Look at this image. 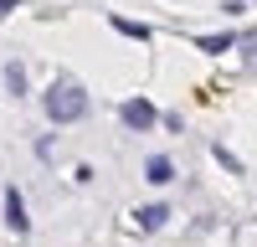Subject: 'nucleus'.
<instances>
[{
  "mask_svg": "<svg viewBox=\"0 0 257 247\" xmlns=\"http://www.w3.org/2000/svg\"><path fill=\"white\" fill-rule=\"evenodd\" d=\"M82 113H88V93L77 88V82H52V93H47V118L52 124H77Z\"/></svg>",
  "mask_w": 257,
  "mask_h": 247,
  "instance_id": "1",
  "label": "nucleus"
},
{
  "mask_svg": "<svg viewBox=\"0 0 257 247\" xmlns=\"http://www.w3.org/2000/svg\"><path fill=\"white\" fill-rule=\"evenodd\" d=\"M118 118L128 124V129H139V134H144V129H155V124H160V113H155V103H144V98H128L123 108H118Z\"/></svg>",
  "mask_w": 257,
  "mask_h": 247,
  "instance_id": "2",
  "label": "nucleus"
},
{
  "mask_svg": "<svg viewBox=\"0 0 257 247\" xmlns=\"http://www.w3.org/2000/svg\"><path fill=\"white\" fill-rule=\"evenodd\" d=\"M6 221H11V232H26V226H31V216H26V201H21V191H16V185L6 191Z\"/></svg>",
  "mask_w": 257,
  "mask_h": 247,
  "instance_id": "3",
  "label": "nucleus"
},
{
  "mask_svg": "<svg viewBox=\"0 0 257 247\" xmlns=\"http://www.w3.org/2000/svg\"><path fill=\"white\" fill-rule=\"evenodd\" d=\"M144 180H149V185H170V180H175V165H170L165 155H155V160L144 165Z\"/></svg>",
  "mask_w": 257,
  "mask_h": 247,
  "instance_id": "4",
  "label": "nucleus"
},
{
  "mask_svg": "<svg viewBox=\"0 0 257 247\" xmlns=\"http://www.w3.org/2000/svg\"><path fill=\"white\" fill-rule=\"evenodd\" d=\"M134 216H139V226H144V232H160V226L170 221V206H139Z\"/></svg>",
  "mask_w": 257,
  "mask_h": 247,
  "instance_id": "5",
  "label": "nucleus"
},
{
  "mask_svg": "<svg viewBox=\"0 0 257 247\" xmlns=\"http://www.w3.org/2000/svg\"><path fill=\"white\" fill-rule=\"evenodd\" d=\"M113 31H123L128 41H155V31H149V26H139V21H123V16H113Z\"/></svg>",
  "mask_w": 257,
  "mask_h": 247,
  "instance_id": "6",
  "label": "nucleus"
},
{
  "mask_svg": "<svg viewBox=\"0 0 257 247\" xmlns=\"http://www.w3.org/2000/svg\"><path fill=\"white\" fill-rule=\"evenodd\" d=\"M6 88H11L16 98H26V67H21V62H11V67H6Z\"/></svg>",
  "mask_w": 257,
  "mask_h": 247,
  "instance_id": "7",
  "label": "nucleus"
},
{
  "mask_svg": "<svg viewBox=\"0 0 257 247\" xmlns=\"http://www.w3.org/2000/svg\"><path fill=\"white\" fill-rule=\"evenodd\" d=\"M196 47H201V52H226V47H231V36H201Z\"/></svg>",
  "mask_w": 257,
  "mask_h": 247,
  "instance_id": "8",
  "label": "nucleus"
},
{
  "mask_svg": "<svg viewBox=\"0 0 257 247\" xmlns=\"http://www.w3.org/2000/svg\"><path fill=\"white\" fill-rule=\"evenodd\" d=\"M11 11H16V0H0V21H6V16H11Z\"/></svg>",
  "mask_w": 257,
  "mask_h": 247,
  "instance_id": "9",
  "label": "nucleus"
}]
</instances>
